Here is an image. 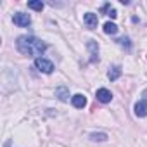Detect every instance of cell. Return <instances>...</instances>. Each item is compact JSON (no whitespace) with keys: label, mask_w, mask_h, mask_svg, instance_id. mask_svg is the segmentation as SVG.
Instances as JSON below:
<instances>
[{"label":"cell","mask_w":147,"mask_h":147,"mask_svg":"<svg viewBox=\"0 0 147 147\" xmlns=\"http://www.w3.org/2000/svg\"><path fill=\"white\" fill-rule=\"evenodd\" d=\"M16 47L18 50L23 54V55H28V57H36L42 55L45 50H47V43L42 42L40 38L36 36H28V35H23L16 40Z\"/></svg>","instance_id":"1"},{"label":"cell","mask_w":147,"mask_h":147,"mask_svg":"<svg viewBox=\"0 0 147 147\" xmlns=\"http://www.w3.org/2000/svg\"><path fill=\"white\" fill-rule=\"evenodd\" d=\"M35 66H36V69H40L42 73H47V75H50V73L54 71V64H52V61L43 59V57L35 59Z\"/></svg>","instance_id":"2"},{"label":"cell","mask_w":147,"mask_h":147,"mask_svg":"<svg viewBox=\"0 0 147 147\" xmlns=\"http://www.w3.org/2000/svg\"><path fill=\"white\" fill-rule=\"evenodd\" d=\"M12 19H14V24L21 26V28H26V26L31 24V18H30V14H24V12H16Z\"/></svg>","instance_id":"3"},{"label":"cell","mask_w":147,"mask_h":147,"mask_svg":"<svg viewBox=\"0 0 147 147\" xmlns=\"http://www.w3.org/2000/svg\"><path fill=\"white\" fill-rule=\"evenodd\" d=\"M83 21H85L87 28L95 30V28H97V23H99V18H97V14H94V12H87V14L83 16Z\"/></svg>","instance_id":"4"},{"label":"cell","mask_w":147,"mask_h":147,"mask_svg":"<svg viewBox=\"0 0 147 147\" xmlns=\"http://www.w3.org/2000/svg\"><path fill=\"white\" fill-rule=\"evenodd\" d=\"M87 47H88V50H90V61H92V62L99 61V45H97V42H95V40H88Z\"/></svg>","instance_id":"5"},{"label":"cell","mask_w":147,"mask_h":147,"mask_svg":"<svg viewBox=\"0 0 147 147\" xmlns=\"http://www.w3.org/2000/svg\"><path fill=\"white\" fill-rule=\"evenodd\" d=\"M95 97H97V100H100V102L107 104V102H111L113 94H111L107 88H99V90H97V94H95Z\"/></svg>","instance_id":"6"},{"label":"cell","mask_w":147,"mask_h":147,"mask_svg":"<svg viewBox=\"0 0 147 147\" xmlns=\"http://www.w3.org/2000/svg\"><path fill=\"white\" fill-rule=\"evenodd\" d=\"M71 102H73V106H75L76 109H83V107L87 106V99H85V95H82V94L73 95V97H71Z\"/></svg>","instance_id":"7"},{"label":"cell","mask_w":147,"mask_h":147,"mask_svg":"<svg viewBox=\"0 0 147 147\" xmlns=\"http://www.w3.org/2000/svg\"><path fill=\"white\" fill-rule=\"evenodd\" d=\"M135 114H137L138 118L147 116V100H145V99H144V100H138V102L135 104Z\"/></svg>","instance_id":"8"},{"label":"cell","mask_w":147,"mask_h":147,"mask_svg":"<svg viewBox=\"0 0 147 147\" xmlns=\"http://www.w3.org/2000/svg\"><path fill=\"white\" fill-rule=\"evenodd\" d=\"M121 76V67L119 66H113L111 69H109V73H107V78L111 80V82H114V80H118Z\"/></svg>","instance_id":"9"},{"label":"cell","mask_w":147,"mask_h":147,"mask_svg":"<svg viewBox=\"0 0 147 147\" xmlns=\"http://www.w3.org/2000/svg\"><path fill=\"white\" fill-rule=\"evenodd\" d=\"M55 95H57L62 102H66V100H67V97H69V92H67V88H66V87H59V88L55 90Z\"/></svg>","instance_id":"10"},{"label":"cell","mask_w":147,"mask_h":147,"mask_svg":"<svg viewBox=\"0 0 147 147\" xmlns=\"http://www.w3.org/2000/svg\"><path fill=\"white\" fill-rule=\"evenodd\" d=\"M104 33H107V35H116V33H118V26H116L114 23H106V24H104Z\"/></svg>","instance_id":"11"},{"label":"cell","mask_w":147,"mask_h":147,"mask_svg":"<svg viewBox=\"0 0 147 147\" xmlns=\"http://www.w3.org/2000/svg\"><path fill=\"white\" fill-rule=\"evenodd\" d=\"M90 138H92L94 142H106V140H107V133H102V131H99V133H90Z\"/></svg>","instance_id":"12"},{"label":"cell","mask_w":147,"mask_h":147,"mask_svg":"<svg viewBox=\"0 0 147 147\" xmlns=\"http://www.w3.org/2000/svg\"><path fill=\"white\" fill-rule=\"evenodd\" d=\"M102 11H104V12H106V14H107V16H109L111 19H114V18L118 16V12H116V9H114V7H111L109 4H106V5L102 7Z\"/></svg>","instance_id":"13"},{"label":"cell","mask_w":147,"mask_h":147,"mask_svg":"<svg viewBox=\"0 0 147 147\" xmlns=\"http://www.w3.org/2000/svg\"><path fill=\"white\" fill-rule=\"evenodd\" d=\"M28 7L33 9V11H42V9H43V2H36V0H31V2H28Z\"/></svg>","instance_id":"14"},{"label":"cell","mask_w":147,"mask_h":147,"mask_svg":"<svg viewBox=\"0 0 147 147\" xmlns=\"http://www.w3.org/2000/svg\"><path fill=\"white\" fill-rule=\"evenodd\" d=\"M118 43H119V45H126V47H130V40H128V38H119Z\"/></svg>","instance_id":"15"},{"label":"cell","mask_w":147,"mask_h":147,"mask_svg":"<svg viewBox=\"0 0 147 147\" xmlns=\"http://www.w3.org/2000/svg\"><path fill=\"white\" fill-rule=\"evenodd\" d=\"M142 95H144V97L147 99V90H144V94H142Z\"/></svg>","instance_id":"16"}]
</instances>
